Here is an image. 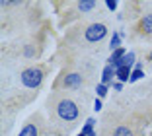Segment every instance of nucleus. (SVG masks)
Listing matches in <instances>:
<instances>
[{
  "instance_id": "4468645a",
  "label": "nucleus",
  "mask_w": 152,
  "mask_h": 136,
  "mask_svg": "<svg viewBox=\"0 0 152 136\" xmlns=\"http://www.w3.org/2000/svg\"><path fill=\"white\" fill-rule=\"evenodd\" d=\"M142 76H144L142 68H134V70H133V74H131V80H129V82H137V80H140Z\"/></svg>"
},
{
  "instance_id": "1a4fd4ad",
  "label": "nucleus",
  "mask_w": 152,
  "mask_h": 136,
  "mask_svg": "<svg viewBox=\"0 0 152 136\" xmlns=\"http://www.w3.org/2000/svg\"><path fill=\"white\" fill-rule=\"evenodd\" d=\"M96 6H98L96 0H82V2H78V10H80V12H90V10H94Z\"/></svg>"
},
{
  "instance_id": "9d476101",
  "label": "nucleus",
  "mask_w": 152,
  "mask_h": 136,
  "mask_svg": "<svg viewBox=\"0 0 152 136\" xmlns=\"http://www.w3.org/2000/svg\"><path fill=\"white\" fill-rule=\"evenodd\" d=\"M109 49H111V53L117 51V49H121V33H113L111 41H109Z\"/></svg>"
},
{
  "instance_id": "6e6552de",
  "label": "nucleus",
  "mask_w": 152,
  "mask_h": 136,
  "mask_svg": "<svg viewBox=\"0 0 152 136\" xmlns=\"http://www.w3.org/2000/svg\"><path fill=\"white\" fill-rule=\"evenodd\" d=\"M140 31H142V33H152V12L146 14V16L140 20Z\"/></svg>"
},
{
  "instance_id": "a211bd4d",
  "label": "nucleus",
  "mask_w": 152,
  "mask_h": 136,
  "mask_svg": "<svg viewBox=\"0 0 152 136\" xmlns=\"http://www.w3.org/2000/svg\"><path fill=\"white\" fill-rule=\"evenodd\" d=\"M121 88H123V84H121V82H115V84H113V89H115V92H121Z\"/></svg>"
},
{
  "instance_id": "f257e3e1",
  "label": "nucleus",
  "mask_w": 152,
  "mask_h": 136,
  "mask_svg": "<svg viewBox=\"0 0 152 136\" xmlns=\"http://www.w3.org/2000/svg\"><path fill=\"white\" fill-rule=\"evenodd\" d=\"M57 115L58 119H63L66 123H72L78 119V105L72 99H61L57 103Z\"/></svg>"
},
{
  "instance_id": "20e7f679",
  "label": "nucleus",
  "mask_w": 152,
  "mask_h": 136,
  "mask_svg": "<svg viewBox=\"0 0 152 136\" xmlns=\"http://www.w3.org/2000/svg\"><path fill=\"white\" fill-rule=\"evenodd\" d=\"M64 86L70 89H76L82 86V76L78 74V72H72V74H66L64 76Z\"/></svg>"
},
{
  "instance_id": "0eeeda50",
  "label": "nucleus",
  "mask_w": 152,
  "mask_h": 136,
  "mask_svg": "<svg viewBox=\"0 0 152 136\" xmlns=\"http://www.w3.org/2000/svg\"><path fill=\"white\" fill-rule=\"evenodd\" d=\"M18 136H39V128H37V124L29 123V124H26V127L20 130Z\"/></svg>"
},
{
  "instance_id": "f8f14e48",
  "label": "nucleus",
  "mask_w": 152,
  "mask_h": 136,
  "mask_svg": "<svg viewBox=\"0 0 152 136\" xmlns=\"http://www.w3.org/2000/svg\"><path fill=\"white\" fill-rule=\"evenodd\" d=\"M94 123H96L94 119H88V121H86V124H84V128H82V134L88 136L90 132H94V130H92V128H94Z\"/></svg>"
},
{
  "instance_id": "f3484780",
  "label": "nucleus",
  "mask_w": 152,
  "mask_h": 136,
  "mask_svg": "<svg viewBox=\"0 0 152 136\" xmlns=\"http://www.w3.org/2000/svg\"><path fill=\"white\" fill-rule=\"evenodd\" d=\"M102 109V99H96L94 101V111H99Z\"/></svg>"
},
{
  "instance_id": "7ed1b4c3",
  "label": "nucleus",
  "mask_w": 152,
  "mask_h": 136,
  "mask_svg": "<svg viewBox=\"0 0 152 136\" xmlns=\"http://www.w3.org/2000/svg\"><path fill=\"white\" fill-rule=\"evenodd\" d=\"M105 33H107V27L103 25V23H92V25L86 27L84 37L88 43H98V41H102L105 37Z\"/></svg>"
},
{
  "instance_id": "6ab92c4d",
  "label": "nucleus",
  "mask_w": 152,
  "mask_h": 136,
  "mask_svg": "<svg viewBox=\"0 0 152 136\" xmlns=\"http://www.w3.org/2000/svg\"><path fill=\"white\" fill-rule=\"evenodd\" d=\"M88 136H96V132H90V134H88Z\"/></svg>"
},
{
  "instance_id": "dca6fc26",
  "label": "nucleus",
  "mask_w": 152,
  "mask_h": 136,
  "mask_svg": "<svg viewBox=\"0 0 152 136\" xmlns=\"http://www.w3.org/2000/svg\"><path fill=\"white\" fill-rule=\"evenodd\" d=\"M105 6H107L109 10H115V8H117V2H113V0H107V2H105Z\"/></svg>"
},
{
  "instance_id": "412c9836",
  "label": "nucleus",
  "mask_w": 152,
  "mask_h": 136,
  "mask_svg": "<svg viewBox=\"0 0 152 136\" xmlns=\"http://www.w3.org/2000/svg\"><path fill=\"white\" fill-rule=\"evenodd\" d=\"M150 60H152V51H150Z\"/></svg>"
},
{
  "instance_id": "9b49d317",
  "label": "nucleus",
  "mask_w": 152,
  "mask_h": 136,
  "mask_svg": "<svg viewBox=\"0 0 152 136\" xmlns=\"http://www.w3.org/2000/svg\"><path fill=\"white\" fill-rule=\"evenodd\" d=\"M125 51H123V49H117V51H113V53H111V57H109V64H115V62L117 60H121V58H123V57H125Z\"/></svg>"
},
{
  "instance_id": "423d86ee",
  "label": "nucleus",
  "mask_w": 152,
  "mask_h": 136,
  "mask_svg": "<svg viewBox=\"0 0 152 136\" xmlns=\"http://www.w3.org/2000/svg\"><path fill=\"white\" fill-rule=\"evenodd\" d=\"M113 76H115V68H113L111 64H107L105 68H103L102 84H103V86H109V84H113Z\"/></svg>"
},
{
  "instance_id": "2eb2a0df",
  "label": "nucleus",
  "mask_w": 152,
  "mask_h": 136,
  "mask_svg": "<svg viewBox=\"0 0 152 136\" xmlns=\"http://www.w3.org/2000/svg\"><path fill=\"white\" fill-rule=\"evenodd\" d=\"M96 92H98V99H99V97H103L105 93H107V86H103V84H98Z\"/></svg>"
},
{
  "instance_id": "aec40b11",
  "label": "nucleus",
  "mask_w": 152,
  "mask_h": 136,
  "mask_svg": "<svg viewBox=\"0 0 152 136\" xmlns=\"http://www.w3.org/2000/svg\"><path fill=\"white\" fill-rule=\"evenodd\" d=\"M78 136H86V134H82V132H80V134H78Z\"/></svg>"
},
{
  "instance_id": "ddd939ff",
  "label": "nucleus",
  "mask_w": 152,
  "mask_h": 136,
  "mask_svg": "<svg viewBox=\"0 0 152 136\" xmlns=\"http://www.w3.org/2000/svg\"><path fill=\"white\" fill-rule=\"evenodd\" d=\"M113 136H133V134H131V130L127 127H117L115 132H113Z\"/></svg>"
},
{
  "instance_id": "39448f33",
  "label": "nucleus",
  "mask_w": 152,
  "mask_h": 136,
  "mask_svg": "<svg viewBox=\"0 0 152 136\" xmlns=\"http://www.w3.org/2000/svg\"><path fill=\"white\" fill-rule=\"evenodd\" d=\"M131 74H133L131 66H121V68H117V70H115V78L119 80L121 84L127 82V80H131Z\"/></svg>"
},
{
  "instance_id": "f03ea898",
  "label": "nucleus",
  "mask_w": 152,
  "mask_h": 136,
  "mask_svg": "<svg viewBox=\"0 0 152 136\" xmlns=\"http://www.w3.org/2000/svg\"><path fill=\"white\" fill-rule=\"evenodd\" d=\"M20 80L26 88H39L41 82H43V70L39 66H31V68H26V70L20 74Z\"/></svg>"
}]
</instances>
